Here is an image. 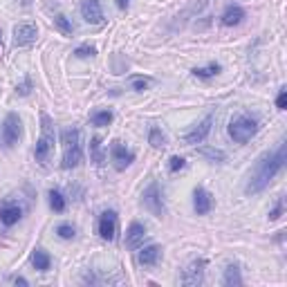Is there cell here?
Instances as JSON below:
<instances>
[{"label":"cell","instance_id":"cell-1","mask_svg":"<svg viewBox=\"0 0 287 287\" xmlns=\"http://www.w3.org/2000/svg\"><path fill=\"white\" fill-rule=\"evenodd\" d=\"M283 166H285V142L278 144V148L274 152H265L256 161L254 170L249 175V182H247V188H245L247 195H256V193L265 191V186L281 173Z\"/></svg>","mask_w":287,"mask_h":287},{"label":"cell","instance_id":"cell-2","mask_svg":"<svg viewBox=\"0 0 287 287\" xmlns=\"http://www.w3.org/2000/svg\"><path fill=\"white\" fill-rule=\"evenodd\" d=\"M61 142H63V168H74L81 164L83 152H81V144H79V130L76 128H65L61 133Z\"/></svg>","mask_w":287,"mask_h":287},{"label":"cell","instance_id":"cell-3","mask_svg":"<svg viewBox=\"0 0 287 287\" xmlns=\"http://www.w3.org/2000/svg\"><path fill=\"white\" fill-rule=\"evenodd\" d=\"M256 133H258V121L249 115H240L229 124V137L236 144H247Z\"/></svg>","mask_w":287,"mask_h":287},{"label":"cell","instance_id":"cell-4","mask_svg":"<svg viewBox=\"0 0 287 287\" xmlns=\"http://www.w3.org/2000/svg\"><path fill=\"white\" fill-rule=\"evenodd\" d=\"M40 139L36 142V148H34V157H36V161H40V164H45L47 161V157H49V152H52V148H54V126H52V119H49L47 115H40Z\"/></svg>","mask_w":287,"mask_h":287},{"label":"cell","instance_id":"cell-5","mask_svg":"<svg viewBox=\"0 0 287 287\" xmlns=\"http://www.w3.org/2000/svg\"><path fill=\"white\" fill-rule=\"evenodd\" d=\"M142 202L152 215H157V218H164L166 215V206H164V200H161V188L157 182L148 184V188L142 195Z\"/></svg>","mask_w":287,"mask_h":287},{"label":"cell","instance_id":"cell-6","mask_svg":"<svg viewBox=\"0 0 287 287\" xmlns=\"http://www.w3.org/2000/svg\"><path fill=\"white\" fill-rule=\"evenodd\" d=\"M22 135V124H20V117L16 115V112H9L7 117H4V124H2V142L7 148H13L18 144V139H20Z\"/></svg>","mask_w":287,"mask_h":287},{"label":"cell","instance_id":"cell-7","mask_svg":"<svg viewBox=\"0 0 287 287\" xmlns=\"http://www.w3.org/2000/svg\"><path fill=\"white\" fill-rule=\"evenodd\" d=\"M36 36H38V29H36V25H31V22H20V25L13 27V45H16V47L31 45L36 40Z\"/></svg>","mask_w":287,"mask_h":287},{"label":"cell","instance_id":"cell-8","mask_svg":"<svg viewBox=\"0 0 287 287\" xmlns=\"http://www.w3.org/2000/svg\"><path fill=\"white\" fill-rule=\"evenodd\" d=\"M204 267H206V260H193L182 274V285H200L204 281Z\"/></svg>","mask_w":287,"mask_h":287},{"label":"cell","instance_id":"cell-9","mask_svg":"<svg viewBox=\"0 0 287 287\" xmlns=\"http://www.w3.org/2000/svg\"><path fill=\"white\" fill-rule=\"evenodd\" d=\"M81 16L90 25H101L103 22V9L99 0H83L81 2Z\"/></svg>","mask_w":287,"mask_h":287},{"label":"cell","instance_id":"cell-10","mask_svg":"<svg viewBox=\"0 0 287 287\" xmlns=\"http://www.w3.org/2000/svg\"><path fill=\"white\" fill-rule=\"evenodd\" d=\"M99 236L103 240H115L117 238V213L115 211H103L99 218Z\"/></svg>","mask_w":287,"mask_h":287},{"label":"cell","instance_id":"cell-11","mask_svg":"<svg viewBox=\"0 0 287 287\" xmlns=\"http://www.w3.org/2000/svg\"><path fill=\"white\" fill-rule=\"evenodd\" d=\"M211 124H213V115H206L204 119L191 130V133L184 135V142L186 144H202L206 139V135L211 133Z\"/></svg>","mask_w":287,"mask_h":287},{"label":"cell","instance_id":"cell-12","mask_svg":"<svg viewBox=\"0 0 287 287\" xmlns=\"http://www.w3.org/2000/svg\"><path fill=\"white\" fill-rule=\"evenodd\" d=\"M112 161H115L117 170H124V168H128V166L135 161V152L128 150L126 146H121L119 142H115V144H112Z\"/></svg>","mask_w":287,"mask_h":287},{"label":"cell","instance_id":"cell-13","mask_svg":"<svg viewBox=\"0 0 287 287\" xmlns=\"http://www.w3.org/2000/svg\"><path fill=\"white\" fill-rule=\"evenodd\" d=\"M211 206H213V200H211L209 191L202 186H195V191H193V209H195V213L206 215L211 211Z\"/></svg>","mask_w":287,"mask_h":287},{"label":"cell","instance_id":"cell-14","mask_svg":"<svg viewBox=\"0 0 287 287\" xmlns=\"http://www.w3.org/2000/svg\"><path fill=\"white\" fill-rule=\"evenodd\" d=\"M144 236H146V227L142 222H133L128 227V231H126V247L128 249H137L144 242Z\"/></svg>","mask_w":287,"mask_h":287},{"label":"cell","instance_id":"cell-15","mask_svg":"<svg viewBox=\"0 0 287 287\" xmlns=\"http://www.w3.org/2000/svg\"><path fill=\"white\" fill-rule=\"evenodd\" d=\"M242 18H245V9L238 7V4H229L222 13V25L233 27V25H240Z\"/></svg>","mask_w":287,"mask_h":287},{"label":"cell","instance_id":"cell-16","mask_svg":"<svg viewBox=\"0 0 287 287\" xmlns=\"http://www.w3.org/2000/svg\"><path fill=\"white\" fill-rule=\"evenodd\" d=\"M22 215V209L18 204H7L2 206V211H0V222L4 224V227H11V224H16L18 220H20Z\"/></svg>","mask_w":287,"mask_h":287},{"label":"cell","instance_id":"cell-17","mask_svg":"<svg viewBox=\"0 0 287 287\" xmlns=\"http://www.w3.org/2000/svg\"><path fill=\"white\" fill-rule=\"evenodd\" d=\"M159 256H161L159 247H157V245H148V247H144V249L139 251V263L146 265V267H152V265H157Z\"/></svg>","mask_w":287,"mask_h":287},{"label":"cell","instance_id":"cell-18","mask_svg":"<svg viewBox=\"0 0 287 287\" xmlns=\"http://www.w3.org/2000/svg\"><path fill=\"white\" fill-rule=\"evenodd\" d=\"M31 265H34L38 272H47V269L52 267V258H49V254L45 249H36L34 256H31Z\"/></svg>","mask_w":287,"mask_h":287},{"label":"cell","instance_id":"cell-19","mask_svg":"<svg viewBox=\"0 0 287 287\" xmlns=\"http://www.w3.org/2000/svg\"><path fill=\"white\" fill-rule=\"evenodd\" d=\"M224 285H242V276H240V267L238 265H229L224 269Z\"/></svg>","mask_w":287,"mask_h":287},{"label":"cell","instance_id":"cell-20","mask_svg":"<svg viewBox=\"0 0 287 287\" xmlns=\"http://www.w3.org/2000/svg\"><path fill=\"white\" fill-rule=\"evenodd\" d=\"M148 142L152 148H164L166 146V135L161 133L159 126H150V133H148Z\"/></svg>","mask_w":287,"mask_h":287},{"label":"cell","instance_id":"cell-21","mask_svg":"<svg viewBox=\"0 0 287 287\" xmlns=\"http://www.w3.org/2000/svg\"><path fill=\"white\" fill-rule=\"evenodd\" d=\"M49 206H52V211H56V213L65 211V197H63V193L56 191V188L49 191Z\"/></svg>","mask_w":287,"mask_h":287},{"label":"cell","instance_id":"cell-22","mask_svg":"<svg viewBox=\"0 0 287 287\" xmlns=\"http://www.w3.org/2000/svg\"><path fill=\"white\" fill-rule=\"evenodd\" d=\"M220 70H222V67H220V63H211V65H206V67H195V70H193V74H195L197 79H209V76L218 74Z\"/></svg>","mask_w":287,"mask_h":287},{"label":"cell","instance_id":"cell-23","mask_svg":"<svg viewBox=\"0 0 287 287\" xmlns=\"http://www.w3.org/2000/svg\"><path fill=\"white\" fill-rule=\"evenodd\" d=\"M54 25L61 29V34H65V36H70L72 31H74V27H72V22L67 20V16H63V13H56L54 16Z\"/></svg>","mask_w":287,"mask_h":287},{"label":"cell","instance_id":"cell-24","mask_svg":"<svg viewBox=\"0 0 287 287\" xmlns=\"http://www.w3.org/2000/svg\"><path fill=\"white\" fill-rule=\"evenodd\" d=\"M90 150H92V159H94V164H99V166H101V164H103L101 139H99V137H92V139H90Z\"/></svg>","mask_w":287,"mask_h":287},{"label":"cell","instance_id":"cell-25","mask_svg":"<svg viewBox=\"0 0 287 287\" xmlns=\"http://www.w3.org/2000/svg\"><path fill=\"white\" fill-rule=\"evenodd\" d=\"M112 121V112L110 110H97L92 115V126H99V128H101V126H108Z\"/></svg>","mask_w":287,"mask_h":287},{"label":"cell","instance_id":"cell-26","mask_svg":"<svg viewBox=\"0 0 287 287\" xmlns=\"http://www.w3.org/2000/svg\"><path fill=\"white\" fill-rule=\"evenodd\" d=\"M200 155L209 157L211 161H224V152L218 148H200Z\"/></svg>","mask_w":287,"mask_h":287},{"label":"cell","instance_id":"cell-27","mask_svg":"<svg viewBox=\"0 0 287 287\" xmlns=\"http://www.w3.org/2000/svg\"><path fill=\"white\" fill-rule=\"evenodd\" d=\"M56 233L63 238V240H72V238L76 236V231H74V227H72V224H58Z\"/></svg>","mask_w":287,"mask_h":287},{"label":"cell","instance_id":"cell-28","mask_svg":"<svg viewBox=\"0 0 287 287\" xmlns=\"http://www.w3.org/2000/svg\"><path fill=\"white\" fill-rule=\"evenodd\" d=\"M184 166H186V161H184V157H179V155H173L168 159V168H170V173H177V170H182Z\"/></svg>","mask_w":287,"mask_h":287},{"label":"cell","instance_id":"cell-29","mask_svg":"<svg viewBox=\"0 0 287 287\" xmlns=\"http://www.w3.org/2000/svg\"><path fill=\"white\" fill-rule=\"evenodd\" d=\"M94 54H97V49L90 47V45H81V47L74 49V56H79V58H90V56H94Z\"/></svg>","mask_w":287,"mask_h":287},{"label":"cell","instance_id":"cell-30","mask_svg":"<svg viewBox=\"0 0 287 287\" xmlns=\"http://www.w3.org/2000/svg\"><path fill=\"white\" fill-rule=\"evenodd\" d=\"M276 108H278V110H285V108H287V90L285 88H281V92H278Z\"/></svg>","mask_w":287,"mask_h":287},{"label":"cell","instance_id":"cell-31","mask_svg":"<svg viewBox=\"0 0 287 287\" xmlns=\"http://www.w3.org/2000/svg\"><path fill=\"white\" fill-rule=\"evenodd\" d=\"M281 215H283V197H278V202H276V206H274V211L269 213V220L274 222V220H278Z\"/></svg>","mask_w":287,"mask_h":287},{"label":"cell","instance_id":"cell-32","mask_svg":"<svg viewBox=\"0 0 287 287\" xmlns=\"http://www.w3.org/2000/svg\"><path fill=\"white\" fill-rule=\"evenodd\" d=\"M133 88L137 90V92H144V90L148 88V79H135L133 81Z\"/></svg>","mask_w":287,"mask_h":287},{"label":"cell","instance_id":"cell-33","mask_svg":"<svg viewBox=\"0 0 287 287\" xmlns=\"http://www.w3.org/2000/svg\"><path fill=\"white\" fill-rule=\"evenodd\" d=\"M29 88H31V83H29V81H25V83H22L20 88H16V90H18V94H22V97H25V94H29Z\"/></svg>","mask_w":287,"mask_h":287},{"label":"cell","instance_id":"cell-34","mask_svg":"<svg viewBox=\"0 0 287 287\" xmlns=\"http://www.w3.org/2000/svg\"><path fill=\"white\" fill-rule=\"evenodd\" d=\"M11 283H16V285H29V283L25 281L22 276H16V278H11Z\"/></svg>","mask_w":287,"mask_h":287},{"label":"cell","instance_id":"cell-35","mask_svg":"<svg viewBox=\"0 0 287 287\" xmlns=\"http://www.w3.org/2000/svg\"><path fill=\"white\" fill-rule=\"evenodd\" d=\"M128 4H130V0H117V7L119 9H128Z\"/></svg>","mask_w":287,"mask_h":287}]
</instances>
